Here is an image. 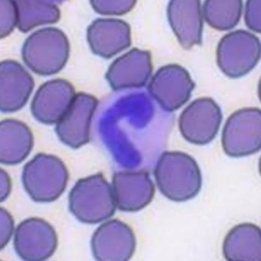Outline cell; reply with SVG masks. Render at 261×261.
Here are the masks:
<instances>
[{"label": "cell", "mask_w": 261, "mask_h": 261, "mask_svg": "<svg viewBox=\"0 0 261 261\" xmlns=\"http://www.w3.org/2000/svg\"><path fill=\"white\" fill-rule=\"evenodd\" d=\"M158 187L165 197L174 202L187 201L202 188L199 165L190 155L181 152H165L154 170Z\"/></svg>", "instance_id": "6da1fadb"}, {"label": "cell", "mask_w": 261, "mask_h": 261, "mask_svg": "<svg viewBox=\"0 0 261 261\" xmlns=\"http://www.w3.org/2000/svg\"><path fill=\"white\" fill-rule=\"evenodd\" d=\"M69 53L66 35L53 27L34 32L24 41L22 48L25 64L34 73L44 76L61 71L67 63Z\"/></svg>", "instance_id": "7a4b0ae2"}, {"label": "cell", "mask_w": 261, "mask_h": 261, "mask_svg": "<svg viewBox=\"0 0 261 261\" xmlns=\"http://www.w3.org/2000/svg\"><path fill=\"white\" fill-rule=\"evenodd\" d=\"M69 205L74 217L87 224L108 219L117 207L113 188L101 173L79 180L70 192Z\"/></svg>", "instance_id": "3957f363"}, {"label": "cell", "mask_w": 261, "mask_h": 261, "mask_svg": "<svg viewBox=\"0 0 261 261\" xmlns=\"http://www.w3.org/2000/svg\"><path fill=\"white\" fill-rule=\"evenodd\" d=\"M22 178L25 190L34 201L49 203L63 193L69 174L61 160L51 154L39 153L25 165Z\"/></svg>", "instance_id": "277c9868"}, {"label": "cell", "mask_w": 261, "mask_h": 261, "mask_svg": "<svg viewBox=\"0 0 261 261\" xmlns=\"http://www.w3.org/2000/svg\"><path fill=\"white\" fill-rule=\"evenodd\" d=\"M260 48L259 38L253 34L243 30L230 33L219 43L218 66L230 78L242 77L257 64Z\"/></svg>", "instance_id": "5b68a950"}, {"label": "cell", "mask_w": 261, "mask_h": 261, "mask_svg": "<svg viewBox=\"0 0 261 261\" xmlns=\"http://www.w3.org/2000/svg\"><path fill=\"white\" fill-rule=\"evenodd\" d=\"M222 146L230 157L255 153L261 148V112L258 108L239 110L228 118L222 134Z\"/></svg>", "instance_id": "8992f818"}, {"label": "cell", "mask_w": 261, "mask_h": 261, "mask_svg": "<svg viewBox=\"0 0 261 261\" xmlns=\"http://www.w3.org/2000/svg\"><path fill=\"white\" fill-rule=\"evenodd\" d=\"M222 121L218 105L210 98L195 100L186 108L179 119L180 132L190 143L207 144L217 135Z\"/></svg>", "instance_id": "52a82bcc"}, {"label": "cell", "mask_w": 261, "mask_h": 261, "mask_svg": "<svg viewBox=\"0 0 261 261\" xmlns=\"http://www.w3.org/2000/svg\"><path fill=\"white\" fill-rule=\"evenodd\" d=\"M57 234L42 219L31 218L20 223L14 233V247L20 258L42 261L51 257L58 247Z\"/></svg>", "instance_id": "ba28073f"}, {"label": "cell", "mask_w": 261, "mask_h": 261, "mask_svg": "<svg viewBox=\"0 0 261 261\" xmlns=\"http://www.w3.org/2000/svg\"><path fill=\"white\" fill-rule=\"evenodd\" d=\"M194 87L187 70L177 64H169L155 73L148 90L161 107L172 112L189 101Z\"/></svg>", "instance_id": "9c48e42d"}, {"label": "cell", "mask_w": 261, "mask_h": 261, "mask_svg": "<svg viewBox=\"0 0 261 261\" xmlns=\"http://www.w3.org/2000/svg\"><path fill=\"white\" fill-rule=\"evenodd\" d=\"M91 245L94 257L98 260L126 261L135 253L136 238L127 224L113 219L95 230Z\"/></svg>", "instance_id": "30bf717a"}, {"label": "cell", "mask_w": 261, "mask_h": 261, "mask_svg": "<svg viewBox=\"0 0 261 261\" xmlns=\"http://www.w3.org/2000/svg\"><path fill=\"white\" fill-rule=\"evenodd\" d=\"M98 101L92 95L79 93L71 107L57 123L56 133L62 143L77 149L90 140V127Z\"/></svg>", "instance_id": "8fae6325"}, {"label": "cell", "mask_w": 261, "mask_h": 261, "mask_svg": "<svg viewBox=\"0 0 261 261\" xmlns=\"http://www.w3.org/2000/svg\"><path fill=\"white\" fill-rule=\"evenodd\" d=\"M76 95L73 85L67 80H50L42 85L35 94L31 105L32 114L42 123H57L71 107Z\"/></svg>", "instance_id": "7c38bea8"}, {"label": "cell", "mask_w": 261, "mask_h": 261, "mask_svg": "<svg viewBox=\"0 0 261 261\" xmlns=\"http://www.w3.org/2000/svg\"><path fill=\"white\" fill-rule=\"evenodd\" d=\"M152 72L151 54L133 48L115 60L110 65L106 78L114 90L144 86Z\"/></svg>", "instance_id": "4fadbf2b"}, {"label": "cell", "mask_w": 261, "mask_h": 261, "mask_svg": "<svg viewBox=\"0 0 261 261\" xmlns=\"http://www.w3.org/2000/svg\"><path fill=\"white\" fill-rule=\"evenodd\" d=\"M113 190L118 208L133 213L146 207L152 201L155 187L146 172H120L113 177Z\"/></svg>", "instance_id": "5bb4252c"}, {"label": "cell", "mask_w": 261, "mask_h": 261, "mask_svg": "<svg viewBox=\"0 0 261 261\" xmlns=\"http://www.w3.org/2000/svg\"><path fill=\"white\" fill-rule=\"evenodd\" d=\"M34 80L22 65L13 60L0 63V109L13 113L22 108L33 92Z\"/></svg>", "instance_id": "9a60e30c"}, {"label": "cell", "mask_w": 261, "mask_h": 261, "mask_svg": "<svg viewBox=\"0 0 261 261\" xmlns=\"http://www.w3.org/2000/svg\"><path fill=\"white\" fill-rule=\"evenodd\" d=\"M87 39L95 55L110 59L130 47V28L121 19L98 18L88 27Z\"/></svg>", "instance_id": "2e32d148"}, {"label": "cell", "mask_w": 261, "mask_h": 261, "mask_svg": "<svg viewBox=\"0 0 261 261\" xmlns=\"http://www.w3.org/2000/svg\"><path fill=\"white\" fill-rule=\"evenodd\" d=\"M167 12L170 26L184 48L202 43L203 20L200 1L173 0Z\"/></svg>", "instance_id": "e0dca14e"}, {"label": "cell", "mask_w": 261, "mask_h": 261, "mask_svg": "<svg viewBox=\"0 0 261 261\" xmlns=\"http://www.w3.org/2000/svg\"><path fill=\"white\" fill-rule=\"evenodd\" d=\"M34 137L26 124L14 119L0 123V162L13 165L21 163L33 148Z\"/></svg>", "instance_id": "ac0fdd59"}, {"label": "cell", "mask_w": 261, "mask_h": 261, "mask_svg": "<svg viewBox=\"0 0 261 261\" xmlns=\"http://www.w3.org/2000/svg\"><path fill=\"white\" fill-rule=\"evenodd\" d=\"M223 250L229 261H260V228L249 223L235 226L226 236Z\"/></svg>", "instance_id": "d6986e66"}, {"label": "cell", "mask_w": 261, "mask_h": 261, "mask_svg": "<svg viewBox=\"0 0 261 261\" xmlns=\"http://www.w3.org/2000/svg\"><path fill=\"white\" fill-rule=\"evenodd\" d=\"M55 1L17 0V27L20 32L26 33L41 25L59 21L60 11Z\"/></svg>", "instance_id": "ffe728a7"}, {"label": "cell", "mask_w": 261, "mask_h": 261, "mask_svg": "<svg viewBox=\"0 0 261 261\" xmlns=\"http://www.w3.org/2000/svg\"><path fill=\"white\" fill-rule=\"evenodd\" d=\"M243 3L241 0H208L203 6L205 21L211 27L220 31L234 28L240 21Z\"/></svg>", "instance_id": "44dd1931"}, {"label": "cell", "mask_w": 261, "mask_h": 261, "mask_svg": "<svg viewBox=\"0 0 261 261\" xmlns=\"http://www.w3.org/2000/svg\"><path fill=\"white\" fill-rule=\"evenodd\" d=\"M1 12V39L9 36L18 24V12L15 1L1 0L0 1Z\"/></svg>", "instance_id": "7402d4cb"}, {"label": "cell", "mask_w": 261, "mask_h": 261, "mask_svg": "<svg viewBox=\"0 0 261 261\" xmlns=\"http://www.w3.org/2000/svg\"><path fill=\"white\" fill-rule=\"evenodd\" d=\"M90 5L95 12L102 15H123L132 11L136 5V1H103L92 0Z\"/></svg>", "instance_id": "603a6c76"}, {"label": "cell", "mask_w": 261, "mask_h": 261, "mask_svg": "<svg viewBox=\"0 0 261 261\" xmlns=\"http://www.w3.org/2000/svg\"><path fill=\"white\" fill-rule=\"evenodd\" d=\"M260 11V0H250L247 2L245 13L246 24L252 31L259 33L261 31Z\"/></svg>", "instance_id": "cb8c5ba5"}, {"label": "cell", "mask_w": 261, "mask_h": 261, "mask_svg": "<svg viewBox=\"0 0 261 261\" xmlns=\"http://www.w3.org/2000/svg\"><path fill=\"white\" fill-rule=\"evenodd\" d=\"M1 213V249L6 247L11 240L14 231V222L12 216L4 208L0 209Z\"/></svg>", "instance_id": "d4e9b609"}, {"label": "cell", "mask_w": 261, "mask_h": 261, "mask_svg": "<svg viewBox=\"0 0 261 261\" xmlns=\"http://www.w3.org/2000/svg\"><path fill=\"white\" fill-rule=\"evenodd\" d=\"M0 173H1V193L0 194H1V202H2L7 199L11 193L12 183L11 179L6 171L2 169Z\"/></svg>", "instance_id": "484cf974"}]
</instances>
